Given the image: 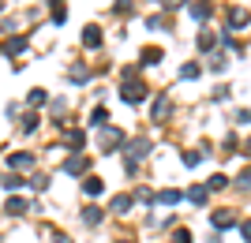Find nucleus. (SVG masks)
Here are the masks:
<instances>
[{
  "mask_svg": "<svg viewBox=\"0 0 251 243\" xmlns=\"http://www.w3.org/2000/svg\"><path fill=\"white\" fill-rule=\"evenodd\" d=\"M131 79H135V71H127V83H124V90H120V97H124V105H143V101H147V86L131 83Z\"/></svg>",
  "mask_w": 251,
  "mask_h": 243,
  "instance_id": "f257e3e1",
  "label": "nucleus"
},
{
  "mask_svg": "<svg viewBox=\"0 0 251 243\" xmlns=\"http://www.w3.org/2000/svg\"><path fill=\"white\" fill-rule=\"evenodd\" d=\"M98 142H101L105 154H113V150L124 142V131H120V127H101V138H98Z\"/></svg>",
  "mask_w": 251,
  "mask_h": 243,
  "instance_id": "f03ea898",
  "label": "nucleus"
},
{
  "mask_svg": "<svg viewBox=\"0 0 251 243\" xmlns=\"http://www.w3.org/2000/svg\"><path fill=\"white\" fill-rule=\"evenodd\" d=\"M86 169H90V157H72V161H64V172H68V176H83Z\"/></svg>",
  "mask_w": 251,
  "mask_h": 243,
  "instance_id": "7ed1b4c3",
  "label": "nucleus"
},
{
  "mask_svg": "<svg viewBox=\"0 0 251 243\" xmlns=\"http://www.w3.org/2000/svg\"><path fill=\"white\" fill-rule=\"evenodd\" d=\"M210 221H214V228H232V224H236V213L232 210H218Z\"/></svg>",
  "mask_w": 251,
  "mask_h": 243,
  "instance_id": "20e7f679",
  "label": "nucleus"
},
{
  "mask_svg": "<svg viewBox=\"0 0 251 243\" xmlns=\"http://www.w3.org/2000/svg\"><path fill=\"white\" fill-rule=\"evenodd\" d=\"M83 45L86 49H98V45H101V30H98V26H86L83 30Z\"/></svg>",
  "mask_w": 251,
  "mask_h": 243,
  "instance_id": "39448f33",
  "label": "nucleus"
},
{
  "mask_svg": "<svg viewBox=\"0 0 251 243\" xmlns=\"http://www.w3.org/2000/svg\"><path fill=\"white\" fill-rule=\"evenodd\" d=\"M83 191H86V195H90V199H98V195H101V191H105V183L98 180V176H86V180H83Z\"/></svg>",
  "mask_w": 251,
  "mask_h": 243,
  "instance_id": "423d86ee",
  "label": "nucleus"
},
{
  "mask_svg": "<svg viewBox=\"0 0 251 243\" xmlns=\"http://www.w3.org/2000/svg\"><path fill=\"white\" fill-rule=\"evenodd\" d=\"M8 165H11V169H30V165H34V157H30V154H11V157H8Z\"/></svg>",
  "mask_w": 251,
  "mask_h": 243,
  "instance_id": "0eeeda50",
  "label": "nucleus"
},
{
  "mask_svg": "<svg viewBox=\"0 0 251 243\" xmlns=\"http://www.w3.org/2000/svg\"><path fill=\"white\" fill-rule=\"evenodd\" d=\"M248 19H251V15H248L244 8H232V11H229V26H232V30H236V26H244Z\"/></svg>",
  "mask_w": 251,
  "mask_h": 243,
  "instance_id": "6e6552de",
  "label": "nucleus"
},
{
  "mask_svg": "<svg viewBox=\"0 0 251 243\" xmlns=\"http://www.w3.org/2000/svg\"><path fill=\"white\" fill-rule=\"evenodd\" d=\"M90 124H98V127H109V109H105V105H98L94 112H90Z\"/></svg>",
  "mask_w": 251,
  "mask_h": 243,
  "instance_id": "1a4fd4ad",
  "label": "nucleus"
},
{
  "mask_svg": "<svg viewBox=\"0 0 251 243\" xmlns=\"http://www.w3.org/2000/svg\"><path fill=\"white\" fill-rule=\"evenodd\" d=\"M180 199H184V195H180V191H173V187H169V191H161V195H157V202H161V206H176Z\"/></svg>",
  "mask_w": 251,
  "mask_h": 243,
  "instance_id": "9d476101",
  "label": "nucleus"
},
{
  "mask_svg": "<svg viewBox=\"0 0 251 243\" xmlns=\"http://www.w3.org/2000/svg\"><path fill=\"white\" fill-rule=\"evenodd\" d=\"M23 49H26V38H11L8 45H4V53L8 56H15V53H23Z\"/></svg>",
  "mask_w": 251,
  "mask_h": 243,
  "instance_id": "9b49d317",
  "label": "nucleus"
},
{
  "mask_svg": "<svg viewBox=\"0 0 251 243\" xmlns=\"http://www.w3.org/2000/svg\"><path fill=\"white\" fill-rule=\"evenodd\" d=\"M188 199L195 202V206H202V202L210 199V191H206V187H191V191H188Z\"/></svg>",
  "mask_w": 251,
  "mask_h": 243,
  "instance_id": "f8f14e48",
  "label": "nucleus"
},
{
  "mask_svg": "<svg viewBox=\"0 0 251 243\" xmlns=\"http://www.w3.org/2000/svg\"><path fill=\"white\" fill-rule=\"evenodd\" d=\"M139 60H143V64L150 67V64H157V60H161V49H154V45H150V49H143V56H139Z\"/></svg>",
  "mask_w": 251,
  "mask_h": 243,
  "instance_id": "ddd939ff",
  "label": "nucleus"
},
{
  "mask_svg": "<svg viewBox=\"0 0 251 243\" xmlns=\"http://www.w3.org/2000/svg\"><path fill=\"white\" fill-rule=\"evenodd\" d=\"M199 75H202L199 64H184V67H180V79H199Z\"/></svg>",
  "mask_w": 251,
  "mask_h": 243,
  "instance_id": "4468645a",
  "label": "nucleus"
},
{
  "mask_svg": "<svg viewBox=\"0 0 251 243\" xmlns=\"http://www.w3.org/2000/svg\"><path fill=\"white\" fill-rule=\"evenodd\" d=\"M147 150H150V142H147V138H139V142H131V161H139L143 154H147Z\"/></svg>",
  "mask_w": 251,
  "mask_h": 243,
  "instance_id": "2eb2a0df",
  "label": "nucleus"
},
{
  "mask_svg": "<svg viewBox=\"0 0 251 243\" xmlns=\"http://www.w3.org/2000/svg\"><path fill=\"white\" fill-rule=\"evenodd\" d=\"M214 45H218V38H214L210 30H202V34H199V49L206 53V49H214Z\"/></svg>",
  "mask_w": 251,
  "mask_h": 243,
  "instance_id": "dca6fc26",
  "label": "nucleus"
},
{
  "mask_svg": "<svg viewBox=\"0 0 251 243\" xmlns=\"http://www.w3.org/2000/svg\"><path fill=\"white\" fill-rule=\"evenodd\" d=\"M83 221L86 224H98V221H101V210H98V206H86V210H83Z\"/></svg>",
  "mask_w": 251,
  "mask_h": 243,
  "instance_id": "f3484780",
  "label": "nucleus"
},
{
  "mask_svg": "<svg viewBox=\"0 0 251 243\" xmlns=\"http://www.w3.org/2000/svg\"><path fill=\"white\" fill-rule=\"evenodd\" d=\"M191 15H195V19H206V15H210V4L195 0V4H191Z\"/></svg>",
  "mask_w": 251,
  "mask_h": 243,
  "instance_id": "a211bd4d",
  "label": "nucleus"
},
{
  "mask_svg": "<svg viewBox=\"0 0 251 243\" xmlns=\"http://www.w3.org/2000/svg\"><path fill=\"white\" fill-rule=\"evenodd\" d=\"M127 206H131V199H127V195H116V199H113V213H124Z\"/></svg>",
  "mask_w": 251,
  "mask_h": 243,
  "instance_id": "6ab92c4d",
  "label": "nucleus"
},
{
  "mask_svg": "<svg viewBox=\"0 0 251 243\" xmlns=\"http://www.w3.org/2000/svg\"><path fill=\"white\" fill-rule=\"evenodd\" d=\"M165 112H169V101H165V97H157V101H154V120H161Z\"/></svg>",
  "mask_w": 251,
  "mask_h": 243,
  "instance_id": "aec40b11",
  "label": "nucleus"
},
{
  "mask_svg": "<svg viewBox=\"0 0 251 243\" xmlns=\"http://www.w3.org/2000/svg\"><path fill=\"white\" fill-rule=\"evenodd\" d=\"M68 142H72V146L79 150V146H83V142H86V135H83V131H68Z\"/></svg>",
  "mask_w": 251,
  "mask_h": 243,
  "instance_id": "412c9836",
  "label": "nucleus"
},
{
  "mask_svg": "<svg viewBox=\"0 0 251 243\" xmlns=\"http://www.w3.org/2000/svg\"><path fill=\"white\" fill-rule=\"evenodd\" d=\"M225 183H229V180H225V176H210L206 191H221V187H225Z\"/></svg>",
  "mask_w": 251,
  "mask_h": 243,
  "instance_id": "4be33fe9",
  "label": "nucleus"
},
{
  "mask_svg": "<svg viewBox=\"0 0 251 243\" xmlns=\"http://www.w3.org/2000/svg\"><path fill=\"white\" fill-rule=\"evenodd\" d=\"M23 210H26V202H23V199H8V213H23Z\"/></svg>",
  "mask_w": 251,
  "mask_h": 243,
  "instance_id": "5701e85b",
  "label": "nucleus"
},
{
  "mask_svg": "<svg viewBox=\"0 0 251 243\" xmlns=\"http://www.w3.org/2000/svg\"><path fill=\"white\" fill-rule=\"evenodd\" d=\"M30 105H34V109L45 105V90H30Z\"/></svg>",
  "mask_w": 251,
  "mask_h": 243,
  "instance_id": "b1692460",
  "label": "nucleus"
},
{
  "mask_svg": "<svg viewBox=\"0 0 251 243\" xmlns=\"http://www.w3.org/2000/svg\"><path fill=\"white\" fill-rule=\"evenodd\" d=\"M173 243H191V232H188V228H176V236H173Z\"/></svg>",
  "mask_w": 251,
  "mask_h": 243,
  "instance_id": "393cba45",
  "label": "nucleus"
},
{
  "mask_svg": "<svg viewBox=\"0 0 251 243\" xmlns=\"http://www.w3.org/2000/svg\"><path fill=\"white\" fill-rule=\"evenodd\" d=\"M199 161H202V154H184V165H188V169H195Z\"/></svg>",
  "mask_w": 251,
  "mask_h": 243,
  "instance_id": "a878e982",
  "label": "nucleus"
},
{
  "mask_svg": "<svg viewBox=\"0 0 251 243\" xmlns=\"http://www.w3.org/2000/svg\"><path fill=\"white\" fill-rule=\"evenodd\" d=\"M4 187L15 191V187H23V180H19V176H8V180H4Z\"/></svg>",
  "mask_w": 251,
  "mask_h": 243,
  "instance_id": "bb28decb",
  "label": "nucleus"
},
{
  "mask_svg": "<svg viewBox=\"0 0 251 243\" xmlns=\"http://www.w3.org/2000/svg\"><path fill=\"white\" fill-rule=\"evenodd\" d=\"M240 187H251V169H244V176H240Z\"/></svg>",
  "mask_w": 251,
  "mask_h": 243,
  "instance_id": "cd10ccee",
  "label": "nucleus"
},
{
  "mask_svg": "<svg viewBox=\"0 0 251 243\" xmlns=\"http://www.w3.org/2000/svg\"><path fill=\"white\" fill-rule=\"evenodd\" d=\"M240 232H244V240H251V221H244V224H240Z\"/></svg>",
  "mask_w": 251,
  "mask_h": 243,
  "instance_id": "c85d7f7f",
  "label": "nucleus"
},
{
  "mask_svg": "<svg viewBox=\"0 0 251 243\" xmlns=\"http://www.w3.org/2000/svg\"><path fill=\"white\" fill-rule=\"evenodd\" d=\"M52 243H72V240H64V236H56V240H52Z\"/></svg>",
  "mask_w": 251,
  "mask_h": 243,
  "instance_id": "c756f323",
  "label": "nucleus"
},
{
  "mask_svg": "<svg viewBox=\"0 0 251 243\" xmlns=\"http://www.w3.org/2000/svg\"><path fill=\"white\" fill-rule=\"evenodd\" d=\"M120 243H127V240H120Z\"/></svg>",
  "mask_w": 251,
  "mask_h": 243,
  "instance_id": "7c9ffc66",
  "label": "nucleus"
}]
</instances>
